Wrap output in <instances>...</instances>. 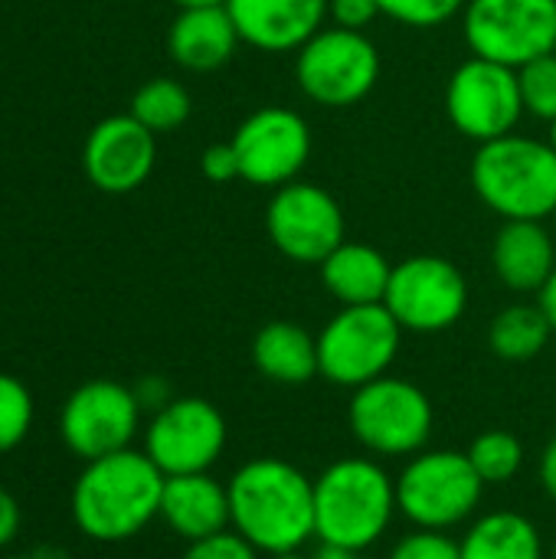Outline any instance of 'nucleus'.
Returning <instances> with one entry per match:
<instances>
[{
    "mask_svg": "<svg viewBox=\"0 0 556 559\" xmlns=\"http://www.w3.org/2000/svg\"><path fill=\"white\" fill-rule=\"evenodd\" d=\"M226 488L229 527L262 557L298 554L315 540V478L298 465L275 455L249 459Z\"/></svg>",
    "mask_w": 556,
    "mask_h": 559,
    "instance_id": "nucleus-1",
    "label": "nucleus"
},
{
    "mask_svg": "<svg viewBox=\"0 0 556 559\" xmlns=\"http://www.w3.org/2000/svg\"><path fill=\"white\" fill-rule=\"evenodd\" d=\"M164 472L144 449H125L79 472L69 511L82 537L95 544H125L161 518Z\"/></svg>",
    "mask_w": 556,
    "mask_h": 559,
    "instance_id": "nucleus-2",
    "label": "nucleus"
},
{
    "mask_svg": "<svg viewBox=\"0 0 556 559\" xmlns=\"http://www.w3.org/2000/svg\"><path fill=\"white\" fill-rule=\"evenodd\" d=\"M397 478L380 459H338L315 478V540L370 550L397 518Z\"/></svg>",
    "mask_w": 556,
    "mask_h": 559,
    "instance_id": "nucleus-3",
    "label": "nucleus"
},
{
    "mask_svg": "<svg viewBox=\"0 0 556 559\" xmlns=\"http://www.w3.org/2000/svg\"><path fill=\"white\" fill-rule=\"evenodd\" d=\"M472 187L501 219H547L556 213V151L551 141L505 134L478 144Z\"/></svg>",
    "mask_w": 556,
    "mask_h": 559,
    "instance_id": "nucleus-4",
    "label": "nucleus"
},
{
    "mask_svg": "<svg viewBox=\"0 0 556 559\" xmlns=\"http://www.w3.org/2000/svg\"><path fill=\"white\" fill-rule=\"evenodd\" d=\"M347 426L367 455L413 459L433 439L436 409L423 386L406 377L383 373L351 390Z\"/></svg>",
    "mask_w": 556,
    "mask_h": 559,
    "instance_id": "nucleus-5",
    "label": "nucleus"
},
{
    "mask_svg": "<svg viewBox=\"0 0 556 559\" xmlns=\"http://www.w3.org/2000/svg\"><path fill=\"white\" fill-rule=\"evenodd\" d=\"M485 488L465 452L423 449L397 475V508L413 527L452 531L475 518Z\"/></svg>",
    "mask_w": 556,
    "mask_h": 559,
    "instance_id": "nucleus-6",
    "label": "nucleus"
},
{
    "mask_svg": "<svg viewBox=\"0 0 556 559\" xmlns=\"http://www.w3.org/2000/svg\"><path fill=\"white\" fill-rule=\"evenodd\" d=\"M403 344V328L387 305L341 308L318 334V370L331 386L357 390L390 373Z\"/></svg>",
    "mask_w": 556,
    "mask_h": 559,
    "instance_id": "nucleus-7",
    "label": "nucleus"
},
{
    "mask_svg": "<svg viewBox=\"0 0 556 559\" xmlns=\"http://www.w3.org/2000/svg\"><path fill=\"white\" fill-rule=\"evenodd\" d=\"M295 79L321 108H351L380 82V52L367 33L324 26L295 52Z\"/></svg>",
    "mask_w": 556,
    "mask_h": 559,
    "instance_id": "nucleus-8",
    "label": "nucleus"
},
{
    "mask_svg": "<svg viewBox=\"0 0 556 559\" xmlns=\"http://www.w3.org/2000/svg\"><path fill=\"white\" fill-rule=\"evenodd\" d=\"M462 33L472 56L521 69L556 52V0H469Z\"/></svg>",
    "mask_w": 556,
    "mask_h": 559,
    "instance_id": "nucleus-9",
    "label": "nucleus"
},
{
    "mask_svg": "<svg viewBox=\"0 0 556 559\" xmlns=\"http://www.w3.org/2000/svg\"><path fill=\"white\" fill-rule=\"evenodd\" d=\"M141 413L131 386L118 380H88L66 396L59 409V439L75 459L95 462L131 449L141 432Z\"/></svg>",
    "mask_w": 556,
    "mask_h": 559,
    "instance_id": "nucleus-10",
    "label": "nucleus"
},
{
    "mask_svg": "<svg viewBox=\"0 0 556 559\" xmlns=\"http://www.w3.org/2000/svg\"><path fill=\"white\" fill-rule=\"evenodd\" d=\"M446 115L452 128L469 141H495L518 128L528 115L521 98L518 69L472 56L465 59L446 85Z\"/></svg>",
    "mask_w": 556,
    "mask_h": 559,
    "instance_id": "nucleus-11",
    "label": "nucleus"
},
{
    "mask_svg": "<svg viewBox=\"0 0 556 559\" xmlns=\"http://www.w3.org/2000/svg\"><path fill=\"white\" fill-rule=\"evenodd\" d=\"M383 305L403 331L439 334L462 321L469 282L462 269L442 255H410L393 265Z\"/></svg>",
    "mask_w": 556,
    "mask_h": 559,
    "instance_id": "nucleus-12",
    "label": "nucleus"
},
{
    "mask_svg": "<svg viewBox=\"0 0 556 559\" xmlns=\"http://www.w3.org/2000/svg\"><path fill=\"white\" fill-rule=\"evenodd\" d=\"M226 439V419L210 400L174 396L167 406L151 413L144 429V455L164 472V478L197 475L210 472L223 459Z\"/></svg>",
    "mask_w": 556,
    "mask_h": 559,
    "instance_id": "nucleus-13",
    "label": "nucleus"
},
{
    "mask_svg": "<svg viewBox=\"0 0 556 559\" xmlns=\"http://www.w3.org/2000/svg\"><path fill=\"white\" fill-rule=\"evenodd\" d=\"M239 180L262 190H279L305 170L311 157V128L288 105H262L233 131Z\"/></svg>",
    "mask_w": 556,
    "mask_h": 559,
    "instance_id": "nucleus-14",
    "label": "nucleus"
},
{
    "mask_svg": "<svg viewBox=\"0 0 556 559\" xmlns=\"http://www.w3.org/2000/svg\"><path fill=\"white\" fill-rule=\"evenodd\" d=\"M265 233L285 259L321 265L347 239V223L331 190L292 180L272 193L265 206Z\"/></svg>",
    "mask_w": 556,
    "mask_h": 559,
    "instance_id": "nucleus-15",
    "label": "nucleus"
},
{
    "mask_svg": "<svg viewBox=\"0 0 556 559\" xmlns=\"http://www.w3.org/2000/svg\"><path fill=\"white\" fill-rule=\"evenodd\" d=\"M157 164V134L131 111L102 118L82 147V170L102 193H131L147 183Z\"/></svg>",
    "mask_w": 556,
    "mask_h": 559,
    "instance_id": "nucleus-16",
    "label": "nucleus"
},
{
    "mask_svg": "<svg viewBox=\"0 0 556 559\" xmlns=\"http://www.w3.org/2000/svg\"><path fill=\"white\" fill-rule=\"evenodd\" d=\"M236 33L262 52H298L328 23V0H226Z\"/></svg>",
    "mask_w": 556,
    "mask_h": 559,
    "instance_id": "nucleus-17",
    "label": "nucleus"
},
{
    "mask_svg": "<svg viewBox=\"0 0 556 559\" xmlns=\"http://www.w3.org/2000/svg\"><path fill=\"white\" fill-rule=\"evenodd\" d=\"M164 527L184 544H197L216 537L229 527V488L216 481L210 472L174 475L164 481L161 518Z\"/></svg>",
    "mask_w": 556,
    "mask_h": 559,
    "instance_id": "nucleus-18",
    "label": "nucleus"
},
{
    "mask_svg": "<svg viewBox=\"0 0 556 559\" xmlns=\"http://www.w3.org/2000/svg\"><path fill=\"white\" fill-rule=\"evenodd\" d=\"M492 269L514 295H537L556 269V246L541 219H505L492 242Z\"/></svg>",
    "mask_w": 556,
    "mask_h": 559,
    "instance_id": "nucleus-19",
    "label": "nucleus"
},
{
    "mask_svg": "<svg viewBox=\"0 0 556 559\" xmlns=\"http://www.w3.org/2000/svg\"><path fill=\"white\" fill-rule=\"evenodd\" d=\"M239 43L226 3L184 7L167 29V52L187 72H216L233 59Z\"/></svg>",
    "mask_w": 556,
    "mask_h": 559,
    "instance_id": "nucleus-20",
    "label": "nucleus"
},
{
    "mask_svg": "<svg viewBox=\"0 0 556 559\" xmlns=\"http://www.w3.org/2000/svg\"><path fill=\"white\" fill-rule=\"evenodd\" d=\"M318 269H321V282L328 295L341 308L383 305L390 275H393V265L380 249L367 242H351V239H344Z\"/></svg>",
    "mask_w": 556,
    "mask_h": 559,
    "instance_id": "nucleus-21",
    "label": "nucleus"
},
{
    "mask_svg": "<svg viewBox=\"0 0 556 559\" xmlns=\"http://www.w3.org/2000/svg\"><path fill=\"white\" fill-rule=\"evenodd\" d=\"M252 367L279 386H305L318 370V337L295 321H269L252 337Z\"/></svg>",
    "mask_w": 556,
    "mask_h": 559,
    "instance_id": "nucleus-22",
    "label": "nucleus"
},
{
    "mask_svg": "<svg viewBox=\"0 0 556 559\" xmlns=\"http://www.w3.org/2000/svg\"><path fill=\"white\" fill-rule=\"evenodd\" d=\"M462 559H544V537L521 511H488L459 540Z\"/></svg>",
    "mask_w": 556,
    "mask_h": 559,
    "instance_id": "nucleus-23",
    "label": "nucleus"
},
{
    "mask_svg": "<svg viewBox=\"0 0 556 559\" xmlns=\"http://www.w3.org/2000/svg\"><path fill=\"white\" fill-rule=\"evenodd\" d=\"M551 337H554V328L537 301L534 305H528V301L508 305L488 324V347L495 357H501L508 364L534 360L537 354H544Z\"/></svg>",
    "mask_w": 556,
    "mask_h": 559,
    "instance_id": "nucleus-24",
    "label": "nucleus"
},
{
    "mask_svg": "<svg viewBox=\"0 0 556 559\" xmlns=\"http://www.w3.org/2000/svg\"><path fill=\"white\" fill-rule=\"evenodd\" d=\"M190 92L177 79H151L131 98V115L154 134L177 131L190 118Z\"/></svg>",
    "mask_w": 556,
    "mask_h": 559,
    "instance_id": "nucleus-25",
    "label": "nucleus"
},
{
    "mask_svg": "<svg viewBox=\"0 0 556 559\" xmlns=\"http://www.w3.org/2000/svg\"><path fill=\"white\" fill-rule=\"evenodd\" d=\"M469 462L485 485H508L524 468V445L508 429H488L469 445Z\"/></svg>",
    "mask_w": 556,
    "mask_h": 559,
    "instance_id": "nucleus-26",
    "label": "nucleus"
},
{
    "mask_svg": "<svg viewBox=\"0 0 556 559\" xmlns=\"http://www.w3.org/2000/svg\"><path fill=\"white\" fill-rule=\"evenodd\" d=\"M33 429V393L13 373H0V455L20 449Z\"/></svg>",
    "mask_w": 556,
    "mask_h": 559,
    "instance_id": "nucleus-27",
    "label": "nucleus"
},
{
    "mask_svg": "<svg viewBox=\"0 0 556 559\" xmlns=\"http://www.w3.org/2000/svg\"><path fill=\"white\" fill-rule=\"evenodd\" d=\"M518 82H521L524 111L547 124L556 121V52H547V56L521 66Z\"/></svg>",
    "mask_w": 556,
    "mask_h": 559,
    "instance_id": "nucleus-28",
    "label": "nucleus"
},
{
    "mask_svg": "<svg viewBox=\"0 0 556 559\" xmlns=\"http://www.w3.org/2000/svg\"><path fill=\"white\" fill-rule=\"evenodd\" d=\"M377 3H380L383 16H390L403 26L433 29V26H442L446 20H452L456 13H462L469 0H377Z\"/></svg>",
    "mask_w": 556,
    "mask_h": 559,
    "instance_id": "nucleus-29",
    "label": "nucleus"
},
{
    "mask_svg": "<svg viewBox=\"0 0 556 559\" xmlns=\"http://www.w3.org/2000/svg\"><path fill=\"white\" fill-rule=\"evenodd\" d=\"M387 559H462V550H459V540L449 537V531L413 527L393 544Z\"/></svg>",
    "mask_w": 556,
    "mask_h": 559,
    "instance_id": "nucleus-30",
    "label": "nucleus"
},
{
    "mask_svg": "<svg viewBox=\"0 0 556 559\" xmlns=\"http://www.w3.org/2000/svg\"><path fill=\"white\" fill-rule=\"evenodd\" d=\"M180 559H262V554L252 544H246L236 531H223L216 537L187 544Z\"/></svg>",
    "mask_w": 556,
    "mask_h": 559,
    "instance_id": "nucleus-31",
    "label": "nucleus"
},
{
    "mask_svg": "<svg viewBox=\"0 0 556 559\" xmlns=\"http://www.w3.org/2000/svg\"><path fill=\"white\" fill-rule=\"evenodd\" d=\"M377 16H383L377 0H328V20H331V26H344V29L367 33V26Z\"/></svg>",
    "mask_w": 556,
    "mask_h": 559,
    "instance_id": "nucleus-32",
    "label": "nucleus"
},
{
    "mask_svg": "<svg viewBox=\"0 0 556 559\" xmlns=\"http://www.w3.org/2000/svg\"><path fill=\"white\" fill-rule=\"evenodd\" d=\"M200 174H203L210 183H233V180H239V157H236L233 141L210 144V147L200 154Z\"/></svg>",
    "mask_w": 556,
    "mask_h": 559,
    "instance_id": "nucleus-33",
    "label": "nucleus"
},
{
    "mask_svg": "<svg viewBox=\"0 0 556 559\" xmlns=\"http://www.w3.org/2000/svg\"><path fill=\"white\" fill-rule=\"evenodd\" d=\"M20 521H23V514H20L16 498L0 485V550L13 544V537L20 534Z\"/></svg>",
    "mask_w": 556,
    "mask_h": 559,
    "instance_id": "nucleus-34",
    "label": "nucleus"
},
{
    "mask_svg": "<svg viewBox=\"0 0 556 559\" xmlns=\"http://www.w3.org/2000/svg\"><path fill=\"white\" fill-rule=\"evenodd\" d=\"M134 393H138L141 409H151V413H157L161 406H167V403L174 400L170 390H167V383H164L161 377H144V380L134 386Z\"/></svg>",
    "mask_w": 556,
    "mask_h": 559,
    "instance_id": "nucleus-35",
    "label": "nucleus"
},
{
    "mask_svg": "<svg viewBox=\"0 0 556 559\" xmlns=\"http://www.w3.org/2000/svg\"><path fill=\"white\" fill-rule=\"evenodd\" d=\"M537 478H541V488L544 495L556 501V436L544 445L541 452V462H537Z\"/></svg>",
    "mask_w": 556,
    "mask_h": 559,
    "instance_id": "nucleus-36",
    "label": "nucleus"
},
{
    "mask_svg": "<svg viewBox=\"0 0 556 559\" xmlns=\"http://www.w3.org/2000/svg\"><path fill=\"white\" fill-rule=\"evenodd\" d=\"M537 305H541V311L547 314V321H551V328H554L556 334V269L554 275L547 278V285L537 292Z\"/></svg>",
    "mask_w": 556,
    "mask_h": 559,
    "instance_id": "nucleus-37",
    "label": "nucleus"
},
{
    "mask_svg": "<svg viewBox=\"0 0 556 559\" xmlns=\"http://www.w3.org/2000/svg\"><path fill=\"white\" fill-rule=\"evenodd\" d=\"M311 559H364V550H351V547H338V544H321L311 554Z\"/></svg>",
    "mask_w": 556,
    "mask_h": 559,
    "instance_id": "nucleus-38",
    "label": "nucleus"
},
{
    "mask_svg": "<svg viewBox=\"0 0 556 559\" xmlns=\"http://www.w3.org/2000/svg\"><path fill=\"white\" fill-rule=\"evenodd\" d=\"M174 3L184 10V7H216V3H226V0H174Z\"/></svg>",
    "mask_w": 556,
    "mask_h": 559,
    "instance_id": "nucleus-39",
    "label": "nucleus"
},
{
    "mask_svg": "<svg viewBox=\"0 0 556 559\" xmlns=\"http://www.w3.org/2000/svg\"><path fill=\"white\" fill-rule=\"evenodd\" d=\"M265 559H311V557H305V554L298 550V554H282V557H265Z\"/></svg>",
    "mask_w": 556,
    "mask_h": 559,
    "instance_id": "nucleus-40",
    "label": "nucleus"
},
{
    "mask_svg": "<svg viewBox=\"0 0 556 559\" xmlns=\"http://www.w3.org/2000/svg\"><path fill=\"white\" fill-rule=\"evenodd\" d=\"M547 141H551V147L556 151V121H551V138H547Z\"/></svg>",
    "mask_w": 556,
    "mask_h": 559,
    "instance_id": "nucleus-41",
    "label": "nucleus"
},
{
    "mask_svg": "<svg viewBox=\"0 0 556 559\" xmlns=\"http://www.w3.org/2000/svg\"><path fill=\"white\" fill-rule=\"evenodd\" d=\"M554 559H556V547H554Z\"/></svg>",
    "mask_w": 556,
    "mask_h": 559,
    "instance_id": "nucleus-42",
    "label": "nucleus"
},
{
    "mask_svg": "<svg viewBox=\"0 0 556 559\" xmlns=\"http://www.w3.org/2000/svg\"><path fill=\"white\" fill-rule=\"evenodd\" d=\"M554 219H556V213H554Z\"/></svg>",
    "mask_w": 556,
    "mask_h": 559,
    "instance_id": "nucleus-43",
    "label": "nucleus"
}]
</instances>
